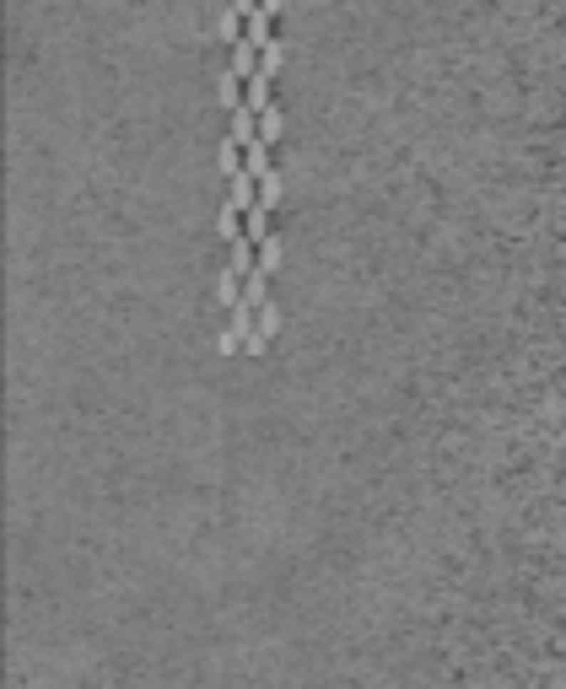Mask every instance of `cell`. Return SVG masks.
Listing matches in <instances>:
<instances>
[{
    "label": "cell",
    "mask_w": 566,
    "mask_h": 689,
    "mask_svg": "<svg viewBox=\"0 0 566 689\" xmlns=\"http://www.w3.org/2000/svg\"><path fill=\"white\" fill-rule=\"evenodd\" d=\"M222 33H227V43H232V48L243 43V16H237L232 6H227V11H222Z\"/></svg>",
    "instance_id": "6da1fadb"
},
{
    "label": "cell",
    "mask_w": 566,
    "mask_h": 689,
    "mask_svg": "<svg viewBox=\"0 0 566 689\" xmlns=\"http://www.w3.org/2000/svg\"><path fill=\"white\" fill-rule=\"evenodd\" d=\"M275 130H281V113H275V108H264V113H259V140L270 145V140H275Z\"/></svg>",
    "instance_id": "7a4b0ae2"
}]
</instances>
